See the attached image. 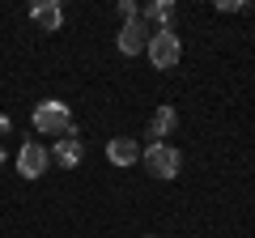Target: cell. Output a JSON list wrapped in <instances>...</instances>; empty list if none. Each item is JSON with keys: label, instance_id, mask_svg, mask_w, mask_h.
<instances>
[{"label": "cell", "instance_id": "6da1fadb", "mask_svg": "<svg viewBox=\"0 0 255 238\" xmlns=\"http://www.w3.org/2000/svg\"><path fill=\"white\" fill-rule=\"evenodd\" d=\"M68 128H77L68 102L47 98V102H38V107H34V132H43V136H64Z\"/></svg>", "mask_w": 255, "mask_h": 238}, {"label": "cell", "instance_id": "7a4b0ae2", "mask_svg": "<svg viewBox=\"0 0 255 238\" xmlns=\"http://www.w3.org/2000/svg\"><path fill=\"white\" fill-rule=\"evenodd\" d=\"M145 55H149V64H153V68H174V64H179V55H183V38H179V30H174V26L153 30V34H149Z\"/></svg>", "mask_w": 255, "mask_h": 238}, {"label": "cell", "instance_id": "3957f363", "mask_svg": "<svg viewBox=\"0 0 255 238\" xmlns=\"http://www.w3.org/2000/svg\"><path fill=\"white\" fill-rule=\"evenodd\" d=\"M145 170L153 174V179H179V170H183L179 149L166 145V140H157V145H145Z\"/></svg>", "mask_w": 255, "mask_h": 238}, {"label": "cell", "instance_id": "277c9868", "mask_svg": "<svg viewBox=\"0 0 255 238\" xmlns=\"http://www.w3.org/2000/svg\"><path fill=\"white\" fill-rule=\"evenodd\" d=\"M47 166H51V153L43 149V140H26L17 149V174L21 179H43Z\"/></svg>", "mask_w": 255, "mask_h": 238}, {"label": "cell", "instance_id": "5b68a950", "mask_svg": "<svg viewBox=\"0 0 255 238\" xmlns=\"http://www.w3.org/2000/svg\"><path fill=\"white\" fill-rule=\"evenodd\" d=\"M47 153H51V162L77 170V166H81V157H85V145H81V136H77V128H68L64 136H55V145L47 149Z\"/></svg>", "mask_w": 255, "mask_h": 238}, {"label": "cell", "instance_id": "8992f818", "mask_svg": "<svg viewBox=\"0 0 255 238\" xmlns=\"http://www.w3.org/2000/svg\"><path fill=\"white\" fill-rule=\"evenodd\" d=\"M115 47L124 55H140L149 47V26L140 17H132V21H124V26H119V34H115Z\"/></svg>", "mask_w": 255, "mask_h": 238}, {"label": "cell", "instance_id": "52a82bcc", "mask_svg": "<svg viewBox=\"0 0 255 238\" xmlns=\"http://www.w3.org/2000/svg\"><path fill=\"white\" fill-rule=\"evenodd\" d=\"M107 157H111L115 166H136V162H140V145H136L132 136H111V140H107Z\"/></svg>", "mask_w": 255, "mask_h": 238}, {"label": "cell", "instance_id": "ba28073f", "mask_svg": "<svg viewBox=\"0 0 255 238\" xmlns=\"http://www.w3.org/2000/svg\"><path fill=\"white\" fill-rule=\"evenodd\" d=\"M30 17H34L38 26L47 30V34L64 26V9H60V0H34V4H30Z\"/></svg>", "mask_w": 255, "mask_h": 238}, {"label": "cell", "instance_id": "9c48e42d", "mask_svg": "<svg viewBox=\"0 0 255 238\" xmlns=\"http://www.w3.org/2000/svg\"><path fill=\"white\" fill-rule=\"evenodd\" d=\"M174 128H179V111L174 107H157L153 119H149V145H157L162 136H170Z\"/></svg>", "mask_w": 255, "mask_h": 238}, {"label": "cell", "instance_id": "30bf717a", "mask_svg": "<svg viewBox=\"0 0 255 238\" xmlns=\"http://www.w3.org/2000/svg\"><path fill=\"white\" fill-rule=\"evenodd\" d=\"M140 21H145V26L153 21L157 30H166L174 21V0H149L145 9H140Z\"/></svg>", "mask_w": 255, "mask_h": 238}, {"label": "cell", "instance_id": "8fae6325", "mask_svg": "<svg viewBox=\"0 0 255 238\" xmlns=\"http://www.w3.org/2000/svg\"><path fill=\"white\" fill-rule=\"evenodd\" d=\"M119 17H124V21L140 17V4H136V0H119Z\"/></svg>", "mask_w": 255, "mask_h": 238}, {"label": "cell", "instance_id": "7c38bea8", "mask_svg": "<svg viewBox=\"0 0 255 238\" xmlns=\"http://www.w3.org/2000/svg\"><path fill=\"white\" fill-rule=\"evenodd\" d=\"M217 9L221 13H238V9H247V4H243V0H217Z\"/></svg>", "mask_w": 255, "mask_h": 238}, {"label": "cell", "instance_id": "4fadbf2b", "mask_svg": "<svg viewBox=\"0 0 255 238\" xmlns=\"http://www.w3.org/2000/svg\"><path fill=\"white\" fill-rule=\"evenodd\" d=\"M4 132H13V119L9 115H0V136H4Z\"/></svg>", "mask_w": 255, "mask_h": 238}, {"label": "cell", "instance_id": "5bb4252c", "mask_svg": "<svg viewBox=\"0 0 255 238\" xmlns=\"http://www.w3.org/2000/svg\"><path fill=\"white\" fill-rule=\"evenodd\" d=\"M0 162H4V145H0Z\"/></svg>", "mask_w": 255, "mask_h": 238}, {"label": "cell", "instance_id": "9a60e30c", "mask_svg": "<svg viewBox=\"0 0 255 238\" xmlns=\"http://www.w3.org/2000/svg\"><path fill=\"white\" fill-rule=\"evenodd\" d=\"M145 238H153V234H145Z\"/></svg>", "mask_w": 255, "mask_h": 238}]
</instances>
